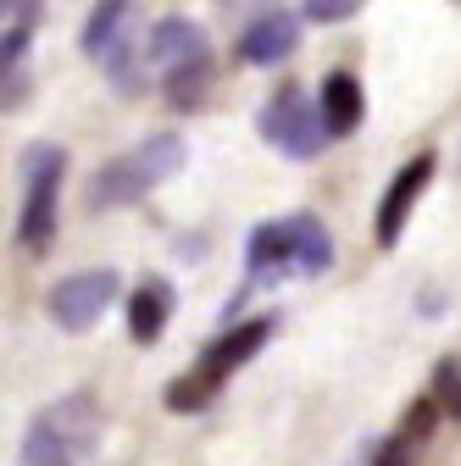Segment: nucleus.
Instances as JSON below:
<instances>
[{
    "mask_svg": "<svg viewBox=\"0 0 461 466\" xmlns=\"http://www.w3.org/2000/svg\"><path fill=\"white\" fill-rule=\"evenodd\" d=\"M184 161H190V145H184V134H150V139H139L134 150H123V156H111V161H100V172L89 178V211H118V206H139L145 195H156L167 178H179L184 172Z\"/></svg>",
    "mask_w": 461,
    "mask_h": 466,
    "instance_id": "obj_1",
    "label": "nucleus"
},
{
    "mask_svg": "<svg viewBox=\"0 0 461 466\" xmlns=\"http://www.w3.org/2000/svg\"><path fill=\"white\" fill-rule=\"evenodd\" d=\"M150 62L161 67V78H172V73L206 67V62H211V45H206V34H200L190 17H161V23L150 28Z\"/></svg>",
    "mask_w": 461,
    "mask_h": 466,
    "instance_id": "obj_12",
    "label": "nucleus"
},
{
    "mask_svg": "<svg viewBox=\"0 0 461 466\" xmlns=\"http://www.w3.org/2000/svg\"><path fill=\"white\" fill-rule=\"evenodd\" d=\"M301 17L306 23H351L356 6H301Z\"/></svg>",
    "mask_w": 461,
    "mask_h": 466,
    "instance_id": "obj_17",
    "label": "nucleus"
},
{
    "mask_svg": "<svg viewBox=\"0 0 461 466\" xmlns=\"http://www.w3.org/2000/svg\"><path fill=\"white\" fill-rule=\"evenodd\" d=\"M256 134L290 161H317L328 150V123H323V106L301 89V84H278L267 95V106L256 111Z\"/></svg>",
    "mask_w": 461,
    "mask_h": 466,
    "instance_id": "obj_6",
    "label": "nucleus"
},
{
    "mask_svg": "<svg viewBox=\"0 0 461 466\" xmlns=\"http://www.w3.org/2000/svg\"><path fill=\"white\" fill-rule=\"evenodd\" d=\"M428 394L439 400V411H445L450 422H461V361H439V367H434Z\"/></svg>",
    "mask_w": 461,
    "mask_h": 466,
    "instance_id": "obj_16",
    "label": "nucleus"
},
{
    "mask_svg": "<svg viewBox=\"0 0 461 466\" xmlns=\"http://www.w3.org/2000/svg\"><path fill=\"white\" fill-rule=\"evenodd\" d=\"M333 267V239L312 211L278 217L267 228H256L245 239V272L256 283H278V278H323Z\"/></svg>",
    "mask_w": 461,
    "mask_h": 466,
    "instance_id": "obj_2",
    "label": "nucleus"
},
{
    "mask_svg": "<svg viewBox=\"0 0 461 466\" xmlns=\"http://www.w3.org/2000/svg\"><path fill=\"white\" fill-rule=\"evenodd\" d=\"M356 466H373V461H367V455H362V461H356Z\"/></svg>",
    "mask_w": 461,
    "mask_h": 466,
    "instance_id": "obj_18",
    "label": "nucleus"
},
{
    "mask_svg": "<svg viewBox=\"0 0 461 466\" xmlns=\"http://www.w3.org/2000/svg\"><path fill=\"white\" fill-rule=\"evenodd\" d=\"M111 306H118V272H106V267L67 272L45 295V311H50V322L62 328V333H89Z\"/></svg>",
    "mask_w": 461,
    "mask_h": 466,
    "instance_id": "obj_8",
    "label": "nucleus"
},
{
    "mask_svg": "<svg viewBox=\"0 0 461 466\" xmlns=\"http://www.w3.org/2000/svg\"><path fill=\"white\" fill-rule=\"evenodd\" d=\"M145 12L128 6V0H106L84 17V56L111 78L118 95H139L145 89V62H150V39L139 34Z\"/></svg>",
    "mask_w": 461,
    "mask_h": 466,
    "instance_id": "obj_3",
    "label": "nucleus"
},
{
    "mask_svg": "<svg viewBox=\"0 0 461 466\" xmlns=\"http://www.w3.org/2000/svg\"><path fill=\"white\" fill-rule=\"evenodd\" d=\"M6 45H0V56H6V73H17V62H23V50H28V39H34V28H39V6H23V0H6Z\"/></svg>",
    "mask_w": 461,
    "mask_h": 466,
    "instance_id": "obj_15",
    "label": "nucleus"
},
{
    "mask_svg": "<svg viewBox=\"0 0 461 466\" xmlns=\"http://www.w3.org/2000/svg\"><path fill=\"white\" fill-rule=\"evenodd\" d=\"M62 178H67V150L62 145H34L23 156V245L50 250L56 239V217H62Z\"/></svg>",
    "mask_w": 461,
    "mask_h": 466,
    "instance_id": "obj_7",
    "label": "nucleus"
},
{
    "mask_svg": "<svg viewBox=\"0 0 461 466\" xmlns=\"http://www.w3.org/2000/svg\"><path fill=\"white\" fill-rule=\"evenodd\" d=\"M272 339V317H256V322H240V328H228L222 339L206 344V356L172 383L161 400H167V411H200V405L217 400V389L234 378L245 361H256V350Z\"/></svg>",
    "mask_w": 461,
    "mask_h": 466,
    "instance_id": "obj_4",
    "label": "nucleus"
},
{
    "mask_svg": "<svg viewBox=\"0 0 461 466\" xmlns=\"http://www.w3.org/2000/svg\"><path fill=\"white\" fill-rule=\"evenodd\" d=\"M95 439H100V411L78 389L34 417L28 439H23V466H84L95 455Z\"/></svg>",
    "mask_w": 461,
    "mask_h": 466,
    "instance_id": "obj_5",
    "label": "nucleus"
},
{
    "mask_svg": "<svg viewBox=\"0 0 461 466\" xmlns=\"http://www.w3.org/2000/svg\"><path fill=\"white\" fill-rule=\"evenodd\" d=\"M295 45H301L295 12L267 6V12H256V17L245 23V34H240V62H245V67H278V62H290V56H295Z\"/></svg>",
    "mask_w": 461,
    "mask_h": 466,
    "instance_id": "obj_11",
    "label": "nucleus"
},
{
    "mask_svg": "<svg viewBox=\"0 0 461 466\" xmlns=\"http://www.w3.org/2000/svg\"><path fill=\"white\" fill-rule=\"evenodd\" d=\"M172 283L167 278H145L134 295H128V306H123V317H128V339L134 344H156L161 333H167V322H172Z\"/></svg>",
    "mask_w": 461,
    "mask_h": 466,
    "instance_id": "obj_13",
    "label": "nucleus"
},
{
    "mask_svg": "<svg viewBox=\"0 0 461 466\" xmlns=\"http://www.w3.org/2000/svg\"><path fill=\"white\" fill-rule=\"evenodd\" d=\"M428 184H434V156H412V161L389 178V189H384V200H378V217H373V239H378L384 250L400 245V233H406V222H412V211H417V200H423Z\"/></svg>",
    "mask_w": 461,
    "mask_h": 466,
    "instance_id": "obj_9",
    "label": "nucleus"
},
{
    "mask_svg": "<svg viewBox=\"0 0 461 466\" xmlns=\"http://www.w3.org/2000/svg\"><path fill=\"white\" fill-rule=\"evenodd\" d=\"M323 123H328V139H344V134H356L362 128V116H367V95H362V78L356 73H344L333 67L323 78Z\"/></svg>",
    "mask_w": 461,
    "mask_h": 466,
    "instance_id": "obj_14",
    "label": "nucleus"
},
{
    "mask_svg": "<svg viewBox=\"0 0 461 466\" xmlns=\"http://www.w3.org/2000/svg\"><path fill=\"white\" fill-rule=\"evenodd\" d=\"M439 400L434 394H417L412 405H406V417H400V428L389 433V439H378V450L367 455L373 466H417L423 461V450H428V439H434V428H439Z\"/></svg>",
    "mask_w": 461,
    "mask_h": 466,
    "instance_id": "obj_10",
    "label": "nucleus"
}]
</instances>
